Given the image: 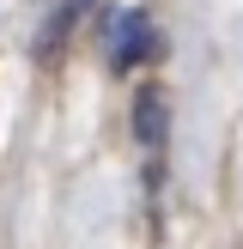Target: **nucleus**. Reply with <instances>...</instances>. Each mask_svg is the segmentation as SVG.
<instances>
[{
	"instance_id": "obj_1",
	"label": "nucleus",
	"mask_w": 243,
	"mask_h": 249,
	"mask_svg": "<svg viewBox=\"0 0 243 249\" xmlns=\"http://www.w3.org/2000/svg\"><path fill=\"white\" fill-rule=\"evenodd\" d=\"M152 24H146V12H116L109 18V67H122V73H134L146 55H152Z\"/></svg>"
},
{
	"instance_id": "obj_2",
	"label": "nucleus",
	"mask_w": 243,
	"mask_h": 249,
	"mask_svg": "<svg viewBox=\"0 0 243 249\" xmlns=\"http://www.w3.org/2000/svg\"><path fill=\"white\" fill-rule=\"evenodd\" d=\"M164 134H170V97L164 85H140V97H134V140H140L146 158L164 152Z\"/></svg>"
}]
</instances>
